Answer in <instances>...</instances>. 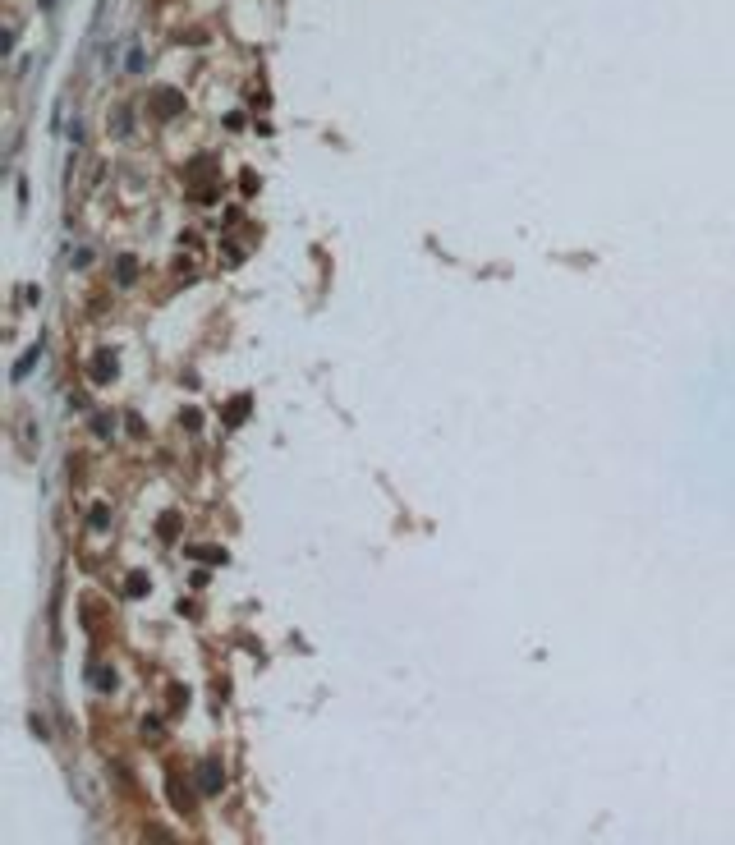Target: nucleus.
<instances>
[{
    "mask_svg": "<svg viewBox=\"0 0 735 845\" xmlns=\"http://www.w3.org/2000/svg\"><path fill=\"white\" fill-rule=\"evenodd\" d=\"M180 423H184V428H189V432H198V428H202V414H198V409H189V414H184Z\"/></svg>",
    "mask_w": 735,
    "mask_h": 845,
    "instance_id": "nucleus-14",
    "label": "nucleus"
},
{
    "mask_svg": "<svg viewBox=\"0 0 735 845\" xmlns=\"http://www.w3.org/2000/svg\"><path fill=\"white\" fill-rule=\"evenodd\" d=\"M193 561H207V565H226V547H184Z\"/></svg>",
    "mask_w": 735,
    "mask_h": 845,
    "instance_id": "nucleus-8",
    "label": "nucleus"
},
{
    "mask_svg": "<svg viewBox=\"0 0 735 845\" xmlns=\"http://www.w3.org/2000/svg\"><path fill=\"white\" fill-rule=\"evenodd\" d=\"M88 372H92V382H97V386H106L110 377L120 372V358H115L110 350H97V354H92V363H88Z\"/></svg>",
    "mask_w": 735,
    "mask_h": 845,
    "instance_id": "nucleus-3",
    "label": "nucleus"
},
{
    "mask_svg": "<svg viewBox=\"0 0 735 845\" xmlns=\"http://www.w3.org/2000/svg\"><path fill=\"white\" fill-rule=\"evenodd\" d=\"M184 110V93H175V88H161V93L152 97V115L156 120H175Z\"/></svg>",
    "mask_w": 735,
    "mask_h": 845,
    "instance_id": "nucleus-2",
    "label": "nucleus"
},
{
    "mask_svg": "<svg viewBox=\"0 0 735 845\" xmlns=\"http://www.w3.org/2000/svg\"><path fill=\"white\" fill-rule=\"evenodd\" d=\"M124 593H129V598H143V593H147V574H143V570H134V574L124 579Z\"/></svg>",
    "mask_w": 735,
    "mask_h": 845,
    "instance_id": "nucleus-10",
    "label": "nucleus"
},
{
    "mask_svg": "<svg viewBox=\"0 0 735 845\" xmlns=\"http://www.w3.org/2000/svg\"><path fill=\"white\" fill-rule=\"evenodd\" d=\"M248 409H253V395H234L226 404V414H221V418H226V428H239V423L248 418Z\"/></svg>",
    "mask_w": 735,
    "mask_h": 845,
    "instance_id": "nucleus-4",
    "label": "nucleus"
},
{
    "mask_svg": "<svg viewBox=\"0 0 735 845\" xmlns=\"http://www.w3.org/2000/svg\"><path fill=\"white\" fill-rule=\"evenodd\" d=\"M198 790L202 795H221V790H226V768H221V758H202L198 763Z\"/></svg>",
    "mask_w": 735,
    "mask_h": 845,
    "instance_id": "nucleus-1",
    "label": "nucleus"
},
{
    "mask_svg": "<svg viewBox=\"0 0 735 845\" xmlns=\"http://www.w3.org/2000/svg\"><path fill=\"white\" fill-rule=\"evenodd\" d=\"M92 685H97L101 694H110V689H115V671H106V666H92Z\"/></svg>",
    "mask_w": 735,
    "mask_h": 845,
    "instance_id": "nucleus-11",
    "label": "nucleus"
},
{
    "mask_svg": "<svg viewBox=\"0 0 735 845\" xmlns=\"http://www.w3.org/2000/svg\"><path fill=\"white\" fill-rule=\"evenodd\" d=\"M115 280H120V285H134L138 280V258H129V253L115 258Z\"/></svg>",
    "mask_w": 735,
    "mask_h": 845,
    "instance_id": "nucleus-7",
    "label": "nucleus"
},
{
    "mask_svg": "<svg viewBox=\"0 0 735 845\" xmlns=\"http://www.w3.org/2000/svg\"><path fill=\"white\" fill-rule=\"evenodd\" d=\"M37 363H42V340H37V345H32V350L23 354L19 363H14V368H10V382H23V377H28V372L37 368Z\"/></svg>",
    "mask_w": 735,
    "mask_h": 845,
    "instance_id": "nucleus-5",
    "label": "nucleus"
},
{
    "mask_svg": "<svg viewBox=\"0 0 735 845\" xmlns=\"http://www.w3.org/2000/svg\"><path fill=\"white\" fill-rule=\"evenodd\" d=\"M170 804H175L180 813H189V809H193V790H189V785H184L175 772H170Z\"/></svg>",
    "mask_w": 735,
    "mask_h": 845,
    "instance_id": "nucleus-6",
    "label": "nucleus"
},
{
    "mask_svg": "<svg viewBox=\"0 0 735 845\" xmlns=\"http://www.w3.org/2000/svg\"><path fill=\"white\" fill-rule=\"evenodd\" d=\"M92 432H97V437H110V432H115V423H110L106 414H97V418H92Z\"/></svg>",
    "mask_w": 735,
    "mask_h": 845,
    "instance_id": "nucleus-12",
    "label": "nucleus"
},
{
    "mask_svg": "<svg viewBox=\"0 0 735 845\" xmlns=\"http://www.w3.org/2000/svg\"><path fill=\"white\" fill-rule=\"evenodd\" d=\"M156 533H161L166 542H175V538H180V515H175V510H166V515L156 519Z\"/></svg>",
    "mask_w": 735,
    "mask_h": 845,
    "instance_id": "nucleus-9",
    "label": "nucleus"
},
{
    "mask_svg": "<svg viewBox=\"0 0 735 845\" xmlns=\"http://www.w3.org/2000/svg\"><path fill=\"white\" fill-rule=\"evenodd\" d=\"M106 519H110V510H106V506H92V515H88L92 528H106Z\"/></svg>",
    "mask_w": 735,
    "mask_h": 845,
    "instance_id": "nucleus-13",
    "label": "nucleus"
}]
</instances>
